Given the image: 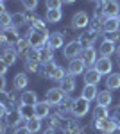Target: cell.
<instances>
[{"instance_id": "6da1fadb", "label": "cell", "mask_w": 120, "mask_h": 134, "mask_svg": "<svg viewBox=\"0 0 120 134\" xmlns=\"http://www.w3.org/2000/svg\"><path fill=\"white\" fill-rule=\"evenodd\" d=\"M27 38H29V43L32 48H43V47H47V43H49V38H50V32L49 31H34V29H30L29 34H27Z\"/></svg>"}, {"instance_id": "7a4b0ae2", "label": "cell", "mask_w": 120, "mask_h": 134, "mask_svg": "<svg viewBox=\"0 0 120 134\" xmlns=\"http://www.w3.org/2000/svg\"><path fill=\"white\" fill-rule=\"evenodd\" d=\"M22 40V36L18 34V29L16 27H7V29H2V34H0V41L6 48H13L16 43Z\"/></svg>"}, {"instance_id": "3957f363", "label": "cell", "mask_w": 120, "mask_h": 134, "mask_svg": "<svg viewBox=\"0 0 120 134\" xmlns=\"http://www.w3.org/2000/svg\"><path fill=\"white\" fill-rule=\"evenodd\" d=\"M82 50H84V47H82L77 40H74V41H70V43L65 45L63 55H65L68 61H72V59H79V55H82Z\"/></svg>"}, {"instance_id": "277c9868", "label": "cell", "mask_w": 120, "mask_h": 134, "mask_svg": "<svg viewBox=\"0 0 120 134\" xmlns=\"http://www.w3.org/2000/svg\"><path fill=\"white\" fill-rule=\"evenodd\" d=\"M99 7L104 13V18H117V14L120 11V4L117 0H100Z\"/></svg>"}, {"instance_id": "5b68a950", "label": "cell", "mask_w": 120, "mask_h": 134, "mask_svg": "<svg viewBox=\"0 0 120 134\" xmlns=\"http://www.w3.org/2000/svg\"><path fill=\"white\" fill-rule=\"evenodd\" d=\"M90 111V100H86L84 97H77L74 98V105H72V113L75 118H82Z\"/></svg>"}, {"instance_id": "8992f818", "label": "cell", "mask_w": 120, "mask_h": 134, "mask_svg": "<svg viewBox=\"0 0 120 134\" xmlns=\"http://www.w3.org/2000/svg\"><path fill=\"white\" fill-rule=\"evenodd\" d=\"M93 127H95L97 131H100L102 134H109V132H113L118 125L115 122V118L109 116V118H106V120H97V122H93Z\"/></svg>"}, {"instance_id": "52a82bcc", "label": "cell", "mask_w": 120, "mask_h": 134, "mask_svg": "<svg viewBox=\"0 0 120 134\" xmlns=\"http://www.w3.org/2000/svg\"><path fill=\"white\" fill-rule=\"evenodd\" d=\"M66 98V95L63 93V90L61 88H50L49 91H47V97H45V102H49L50 105H59L63 100Z\"/></svg>"}, {"instance_id": "ba28073f", "label": "cell", "mask_w": 120, "mask_h": 134, "mask_svg": "<svg viewBox=\"0 0 120 134\" xmlns=\"http://www.w3.org/2000/svg\"><path fill=\"white\" fill-rule=\"evenodd\" d=\"M90 14L86 11H77L74 16H72V27L74 29H86L90 25Z\"/></svg>"}, {"instance_id": "9c48e42d", "label": "cell", "mask_w": 120, "mask_h": 134, "mask_svg": "<svg viewBox=\"0 0 120 134\" xmlns=\"http://www.w3.org/2000/svg\"><path fill=\"white\" fill-rule=\"evenodd\" d=\"M93 68H95L100 75H109V73H113L111 72V70H113V63H111L109 57H99L97 63L93 64Z\"/></svg>"}, {"instance_id": "30bf717a", "label": "cell", "mask_w": 120, "mask_h": 134, "mask_svg": "<svg viewBox=\"0 0 120 134\" xmlns=\"http://www.w3.org/2000/svg\"><path fill=\"white\" fill-rule=\"evenodd\" d=\"M97 38H99V34H97V32H93L90 29V31L82 32V34L79 36V40H77V41H79L84 48H90V47H93V43L97 41Z\"/></svg>"}, {"instance_id": "8fae6325", "label": "cell", "mask_w": 120, "mask_h": 134, "mask_svg": "<svg viewBox=\"0 0 120 134\" xmlns=\"http://www.w3.org/2000/svg\"><path fill=\"white\" fill-rule=\"evenodd\" d=\"M84 68H86V63L82 61V59H72L70 63H68V75H81V73H84Z\"/></svg>"}, {"instance_id": "7c38bea8", "label": "cell", "mask_w": 120, "mask_h": 134, "mask_svg": "<svg viewBox=\"0 0 120 134\" xmlns=\"http://www.w3.org/2000/svg\"><path fill=\"white\" fill-rule=\"evenodd\" d=\"M27 23H29L30 29H34V31H47V23L41 20L38 14H27Z\"/></svg>"}, {"instance_id": "4fadbf2b", "label": "cell", "mask_w": 120, "mask_h": 134, "mask_svg": "<svg viewBox=\"0 0 120 134\" xmlns=\"http://www.w3.org/2000/svg\"><path fill=\"white\" fill-rule=\"evenodd\" d=\"M59 88L63 90V93H65L66 97L72 95V91L75 90V79H74V75H68V73H66V77L59 82Z\"/></svg>"}, {"instance_id": "5bb4252c", "label": "cell", "mask_w": 120, "mask_h": 134, "mask_svg": "<svg viewBox=\"0 0 120 134\" xmlns=\"http://www.w3.org/2000/svg\"><path fill=\"white\" fill-rule=\"evenodd\" d=\"M50 105L49 102H38L34 105V113H36V118H40V120H45V118H49L50 114Z\"/></svg>"}, {"instance_id": "9a60e30c", "label": "cell", "mask_w": 120, "mask_h": 134, "mask_svg": "<svg viewBox=\"0 0 120 134\" xmlns=\"http://www.w3.org/2000/svg\"><path fill=\"white\" fill-rule=\"evenodd\" d=\"M63 45H65V38H63V34H61V32H50V38H49L47 47H50L52 50H56V48H61Z\"/></svg>"}, {"instance_id": "2e32d148", "label": "cell", "mask_w": 120, "mask_h": 134, "mask_svg": "<svg viewBox=\"0 0 120 134\" xmlns=\"http://www.w3.org/2000/svg\"><path fill=\"white\" fill-rule=\"evenodd\" d=\"M72 105H74V100H70V98H65L63 102L58 105V114H61L65 120L68 118V116H72Z\"/></svg>"}, {"instance_id": "e0dca14e", "label": "cell", "mask_w": 120, "mask_h": 134, "mask_svg": "<svg viewBox=\"0 0 120 134\" xmlns=\"http://www.w3.org/2000/svg\"><path fill=\"white\" fill-rule=\"evenodd\" d=\"M2 120L7 122V127H11V129H18V127H20V122L23 120V118H22V114L18 113V109H16V111H11V113L7 114L6 118H2Z\"/></svg>"}, {"instance_id": "ac0fdd59", "label": "cell", "mask_w": 120, "mask_h": 134, "mask_svg": "<svg viewBox=\"0 0 120 134\" xmlns=\"http://www.w3.org/2000/svg\"><path fill=\"white\" fill-rule=\"evenodd\" d=\"M29 86V75L27 73H16L14 79H13V88L14 90H25Z\"/></svg>"}, {"instance_id": "d6986e66", "label": "cell", "mask_w": 120, "mask_h": 134, "mask_svg": "<svg viewBox=\"0 0 120 134\" xmlns=\"http://www.w3.org/2000/svg\"><path fill=\"white\" fill-rule=\"evenodd\" d=\"M81 59L86 63V66H90V64H95L97 63V50L93 48V47H90V48H84L82 50V55H81Z\"/></svg>"}, {"instance_id": "ffe728a7", "label": "cell", "mask_w": 120, "mask_h": 134, "mask_svg": "<svg viewBox=\"0 0 120 134\" xmlns=\"http://www.w3.org/2000/svg\"><path fill=\"white\" fill-rule=\"evenodd\" d=\"M0 57H2V61L6 63L7 66H13V64H14V61H16V57H18V54H16V50H14V48H4Z\"/></svg>"}, {"instance_id": "44dd1931", "label": "cell", "mask_w": 120, "mask_h": 134, "mask_svg": "<svg viewBox=\"0 0 120 134\" xmlns=\"http://www.w3.org/2000/svg\"><path fill=\"white\" fill-rule=\"evenodd\" d=\"M97 95H99V90H97V86H91V84H84V88H82V93H81V97H84L86 100H97Z\"/></svg>"}, {"instance_id": "7402d4cb", "label": "cell", "mask_w": 120, "mask_h": 134, "mask_svg": "<svg viewBox=\"0 0 120 134\" xmlns=\"http://www.w3.org/2000/svg\"><path fill=\"white\" fill-rule=\"evenodd\" d=\"M20 104H23V105H36L38 104L36 91H23L20 97Z\"/></svg>"}, {"instance_id": "603a6c76", "label": "cell", "mask_w": 120, "mask_h": 134, "mask_svg": "<svg viewBox=\"0 0 120 134\" xmlns=\"http://www.w3.org/2000/svg\"><path fill=\"white\" fill-rule=\"evenodd\" d=\"M13 48L16 50V54H18V55H22V57H23V55H25V54H27L32 47H30V43H29V38H22V40L16 43Z\"/></svg>"}, {"instance_id": "cb8c5ba5", "label": "cell", "mask_w": 120, "mask_h": 134, "mask_svg": "<svg viewBox=\"0 0 120 134\" xmlns=\"http://www.w3.org/2000/svg\"><path fill=\"white\" fill-rule=\"evenodd\" d=\"M100 81V73L95 70V68H91V70H86L84 73V84H91V86H97Z\"/></svg>"}, {"instance_id": "d4e9b609", "label": "cell", "mask_w": 120, "mask_h": 134, "mask_svg": "<svg viewBox=\"0 0 120 134\" xmlns=\"http://www.w3.org/2000/svg\"><path fill=\"white\" fill-rule=\"evenodd\" d=\"M120 31V20L118 18H106L104 20V34L106 32H117Z\"/></svg>"}, {"instance_id": "484cf974", "label": "cell", "mask_w": 120, "mask_h": 134, "mask_svg": "<svg viewBox=\"0 0 120 134\" xmlns=\"http://www.w3.org/2000/svg\"><path fill=\"white\" fill-rule=\"evenodd\" d=\"M106 88L108 90H118L120 88V73H109L106 77Z\"/></svg>"}, {"instance_id": "4316f807", "label": "cell", "mask_w": 120, "mask_h": 134, "mask_svg": "<svg viewBox=\"0 0 120 134\" xmlns=\"http://www.w3.org/2000/svg\"><path fill=\"white\" fill-rule=\"evenodd\" d=\"M18 113L22 114V118H23L25 122L36 116V113H34V105H23V104H20V105H18Z\"/></svg>"}, {"instance_id": "83f0119b", "label": "cell", "mask_w": 120, "mask_h": 134, "mask_svg": "<svg viewBox=\"0 0 120 134\" xmlns=\"http://www.w3.org/2000/svg\"><path fill=\"white\" fill-rule=\"evenodd\" d=\"M113 100V97H111L109 90H106V91H99L97 95V105H102V107H108Z\"/></svg>"}, {"instance_id": "f1b7e54d", "label": "cell", "mask_w": 120, "mask_h": 134, "mask_svg": "<svg viewBox=\"0 0 120 134\" xmlns=\"http://www.w3.org/2000/svg\"><path fill=\"white\" fill-rule=\"evenodd\" d=\"M113 52H115V43L108 41V40L100 43V57H109Z\"/></svg>"}, {"instance_id": "f546056e", "label": "cell", "mask_w": 120, "mask_h": 134, "mask_svg": "<svg viewBox=\"0 0 120 134\" xmlns=\"http://www.w3.org/2000/svg\"><path fill=\"white\" fill-rule=\"evenodd\" d=\"M52 59H54V50H52L50 47H43V48H40V61H41V64L52 63Z\"/></svg>"}, {"instance_id": "4dcf8cb0", "label": "cell", "mask_w": 120, "mask_h": 134, "mask_svg": "<svg viewBox=\"0 0 120 134\" xmlns=\"http://www.w3.org/2000/svg\"><path fill=\"white\" fill-rule=\"evenodd\" d=\"M56 68H58V64L52 61V63H45L43 66H41V75L45 77V79H50L52 81V75L56 72Z\"/></svg>"}, {"instance_id": "1f68e13d", "label": "cell", "mask_w": 120, "mask_h": 134, "mask_svg": "<svg viewBox=\"0 0 120 134\" xmlns=\"http://www.w3.org/2000/svg\"><path fill=\"white\" fill-rule=\"evenodd\" d=\"M25 127L30 131V134L40 132V131H41V120L34 116V118H30V120H27V122H25Z\"/></svg>"}, {"instance_id": "d6a6232c", "label": "cell", "mask_w": 120, "mask_h": 134, "mask_svg": "<svg viewBox=\"0 0 120 134\" xmlns=\"http://www.w3.org/2000/svg\"><path fill=\"white\" fill-rule=\"evenodd\" d=\"M106 118H109V111H108V107L97 105V107L93 109V122H97V120H106Z\"/></svg>"}, {"instance_id": "836d02e7", "label": "cell", "mask_w": 120, "mask_h": 134, "mask_svg": "<svg viewBox=\"0 0 120 134\" xmlns=\"http://www.w3.org/2000/svg\"><path fill=\"white\" fill-rule=\"evenodd\" d=\"M63 18V13L61 9H47V14H45V20L50 21V23H56Z\"/></svg>"}, {"instance_id": "e575fe53", "label": "cell", "mask_w": 120, "mask_h": 134, "mask_svg": "<svg viewBox=\"0 0 120 134\" xmlns=\"http://www.w3.org/2000/svg\"><path fill=\"white\" fill-rule=\"evenodd\" d=\"M25 63H41L40 61V50L38 48H30L25 55H23Z\"/></svg>"}, {"instance_id": "d590c367", "label": "cell", "mask_w": 120, "mask_h": 134, "mask_svg": "<svg viewBox=\"0 0 120 134\" xmlns=\"http://www.w3.org/2000/svg\"><path fill=\"white\" fill-rule=\"evenodd\" d=\"M66 131H68L70 134H82V132H84V129H82L75 120H68V124H66Z\"/></svg>"}, {"instance_id": "8d00e7d4", "label": "cell", "mask_w": 120, "mask_h": 134, "mask_svg": "<svg viewBox=\"0 0 120 134\" xmlns=\"http://www.w3.org/2000/svg\"><path fill=\"white\" fill-rule=\"evenodd\" d=\"M23 23H27V14H25V13H14V14H13V27L18 29Z\"/></svg>"}, {"instance_id": "74e56055", "label": "cell", "mask_w": 120, "mask_h": 134, "mask_svg": "<svg viewBox=\"0 0 120 134\" xmlns=\"http://www.w3.org/2000/svg\"><path fill=\"white\" fill-rule=\"evenodd\" d=\"M0 25L2 29H7V27H13V14H9L7 11L0 14Z\"/></svg>"}, {"instance_id": "f35d334b", "label": "cell", "mask_w": 120, "mask_h": 134, "mask_svg": "<svg viewBox=\"0 0 120 134\" xmlns=\"http://www.w3.org/2000/svg\"><path fill=\"white\" fill-rule=\"evenodd\" d=\"M90 29H91L93 32H97V34L104 32V21L99 20V18H93V20L90 21Z\"/></svg>"}, {"instance_id": "ab89813d", "label": "cell", "mask_w": 120, "mask_h": 134, "mask_svg": "<svg viewBox=\"0 0 120 134\" xmlns=\"http://www.w3.org/2000/svg\"><path fill=\"white\" fill-rule=\"evenodd\" d=\"M41 63H25V70L29 73H41Z\"/></svg>"}, {"instance_id": "60d3db41", "label": "cell", "mask_w": 120, "mask_h": 134, "mask_svg": "<svg viewBox=\"0 0 120 134\" xmlns=\"http://www.w3.org/2000/svg\"><path fill=\"white\" fill-rule=\"evenodd\" d=\"M104 40H108V41H111V43H117L120 40V31H117V32H106V34H104Z\"/></svg>"}, {"instance_id": "b9f144b4", "label": "cell", "mask_w": 120, "mask_h": 134, "mask_svg": "<svg viewBox=\"0 0 120 134\" xmlns=\"http://www.w3.org/2000/svg\"><path fill=\"white\" fill-rule=\"evenodd\" d=\"M45 5H47L49 9H61L63 0H45Z\"/></svg>"}, {"instance_id": "7bdbcfd3", "label": "cell", "mask_w": 120, "mask_h": 134, "mask_svg": "<svg viewBox=\"0 0 120 134\" xmlns=\"http://www.w3.org/2000/svg\"><path fill=\"white\" fill-rule=\"evenodd\" d=\"M22 5L27 11H34L36 5H38V0H22Z\"/></svg>"}, {"instance_id": "ee69618b", "label": "cell", "mask_w": 120, "mask_h": 134, "mask_svg": "<svg viewBox=\"0 0 120 134\" xmlns=\"http://www.w3.org/2000/svg\"><path fill=\"white\" fill-rule=\"evenodd\" d=\"M13 134H30V131L27 129V127H18V129H14Z\"/></svg>"}, {"instance_id": "f6af8a7d", "label": "cell", "mask_w": 120, "mask_h": 134, "mask_svg": "<svg viewBox=\"0 0 120 134\" xmlns=\"http://www.w3.org/2000/svg\"><path fill=\"white\" fill-rule=\"evenodd\" d=\"M6 72H7V64L4 61H0V77H6Z\"/></svg>"}, {"instance_id": "bcb514c9", "label": "cell", "mask_w": 120, "mask_h": 134, "mask_svg": "<svg viewBox=\"0 0 120 134\" xmlns=\"http://www.w3.org/2000/svg\"><path fill=\"white\" fill-rule=\"evenodd\" d=\"M72 29H74V27H65V29H61V34H63V38H65V36H72Z\"/></svg>"}, {"instance_id": "7dc6e473", "label": "cell", "mask_w": 120, "mask_h": 134, "mask_svg": "<svg viewBox=\"0 0 120 134\" xmlns=\"http://www.w3.org/2000/svg\"><path fill=\"white\" fill-rule=\"evenodd\" d=\"M113 118H115V122H117V125H120V107L115 111V114H113Z\"/></svg>"}, {"instance_id": "c3c4849f", "label": "cell", "mask_w": 120, "mask_h": 134, "mask_svg": "<svg viewBox=\"0 0 120 134\" xmlns=\"http://www.w3.org/2000/svg\"><path fill=\"white\" fill-rule=\"evenodd\" d=\"M54 134H70L66 129H54Z\"/></svg>"}, {"instance_id": "681fc988", "label": "cell", "mask_w": 120, "mask_h": 134, "mask_svg": "<svg viewBox=\"0 0 120 134\" xmlns=\"http://www.w3.org/2000/svg\"><path fill=\"white\" fill-rule=\"evenodd\" d=\"M109 134H120V125L117 127V129H115V131H113V132H109Z\"/></svg>"}, {"instance_id": "f907efd6", "label": "cell", "mask_w": 120, "mask_h": 134, "mask_svg": "<svg viewBox=\"0 0 120 134\" xmlns=\"http://www.w3.org/2000/svg\"><path fill=\"white\" fill-rule=\"evenodd\" d=\"M72 2H75V0H63V4H72Z\"/></svg>"}, {"instance_id": "816d5d0a", "label": "cell", "mask_w": 120, "mask_h": 134, "mask_svg": "<svg viewBox=\"0 0 120 134\" xmlns=\"http://www.w3.org/2000/svg\"><path fill=\"white\" fill-rule=\"evenodd\" d=\"M117 55H118V59H120V47L117 48Z\"/></svg>"}, {"instance_id": "f5cc1de1", "label": "cell", "mask_w": 120, "mask_h": 134, "mask_svg": "<svg viewBox=\"0 0 120 134\" xmlns=\"http://www.w3.org/2000/svg\"><path fill=\"white\" fill-rule=\"evenodd\" d=\"M117 18H118V20H120V11H118V14H117Z\"/></svg>"}, {"instance_id": "db71d44e", "label": "cell", "mask_w": 120, "mask_h": 134, "mask_svg": "<svg viewBox=\"0 0 120 134\" xmlns=\"http://www.w3.org/2000/svg\"><path fill=\"white\" fill-rule=\"evenodd\" d=\"M90 2H100V0H90Z\"/></svg>"}, {"instance_id": "11a10c76", "label": "cell", "mask_w": 120, "mask_h": 134, "mask_svg": "<svg viewBox=\"0 0 120 134\" xmlns=\"http://www.w3.org/2000/svg\"><path fill=\"white\" fill-rule=\"evenodd\" d=\"M2 2H4V0H2Z\"/></svg>"}, {"instance_id": "9f6ffc18", "label": "cell", "mask_w": 120, "mask_h": 134, "mask_svg": "<svg viewBox=\"0 0 120 134\" xmlns=\"http://www.w3.org/2000/svg\"><path fill=\"white\" fill-rule=\"evenodd\" d=\"M118 64H120V63H118Z\"/></svg>"}]
</instances>
